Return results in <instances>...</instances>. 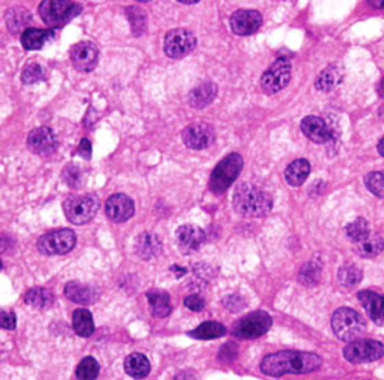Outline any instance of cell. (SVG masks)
Listing matches in <instances>:
<instances>
[{
    "mask_svg": "<svg viewBox=\"0 0 384 380\" xmlns=\"http://www.w3.org/2000/svg\"><path fill=\"white\" fill-rule=\"evenodd\" d=\"M82 12V6L69 0H44L39 5V15L47 26L59 27Z\"/></svg>",
    "mask_w": 384,
    "mask_h": 380,
    "instance_id": "obj_5",
    "label": "cell"
},
{
    "mask_svg": "<svg viewBox=\"0 0 384 380\" xmlns=\"http://www.w3.org/2000/svg\"><path fill=\"white\" fill-rule=\"evenodd\" d=\"M379 93L381 98H384V78L380 81V84H379Z\"/></svg>",
    "mask_w": 384,
    "mask_h": 380,
    "instance_id": "obj_44",
    "label": "cell"
},
{
    "mask_svg": "<svg viewBox=\"0 0 384 380\" xmlns=\"http://www.w3.org/2000/svg\"><path fill=\"white\" fill-rule=\"evenodd\" d=\"M227 333V329L218 322H204L191 333V337L198 338V340H212V338H219Z\"/></svg>",
    "mask_w": 384,
    "mask_h": 380,
    "instance_id": "obj_32",
    "label": "cell"
},
{
    "mask_svg": "<svg viewBox=\"0 0 384 380\" xmlns=\"http://www.w3.org/2000/svg\"><path fill=\"white\" fill-rule=\"evenodd\" d=\"M311 173V165L307 159H298L291 162L290 165L285 168V181L293 186V188H299L305 180L308 179V175Z\"/></svg>",
    "mask_w": 384,
    "mask_h": 380,
    "instance_id": "obj_22",
    "label": "cell"
},
{
    "mask_svg": "<svg viewBox=\"0 0 384 380\" xmlns=\"http://www.w3.org/2000/svg\"><path fill=\"white\" fill-rule=\"evenodd\" d=\"M384 249V241L379 233L370 232L365 238L355 242V252L362 257H375L379 256Z\"/></svg>",
    "mask_w": 384,
    "mask_h": 380,
    "instance_id": "obj_23",
    "label": "cell"
},
{
    "mask_svg": "<svg viewBox=\"0 0 384 380\" xmlns=\"http://www.w3.org/2000/svg\"><path fill=\"white\" fill-rule=\"evenodd\" d=\"M197 45V38L188 29H173L164 39V53L170 59H182L192 53Z\"/></svg>",
    "mask_w": 384,
    "mask_h": 380,
    "instance_id": "obj_10",
    "label": "cell"
},
{
    "mask_svg": "<svg viewBox=\"0 0 384 380\" xmlns=\"http://www.w3.org/2000/svg\"><path fill=\"white\" fill-rule=\"evenodd\" d=\"M125 371L134 379H143L149 375L150 362L141 353H131L125 359Z\"/></svg>",
    "mask_w": 384,
    "mask_h": 380,
    "instance_id": "obj_26",
    "label": "cell"
},
{
    "mask_svg": "<svg viewBox=\"0 0 384 380\" xmlns=\"http://www.w3.org/2000/svg\"><path fill=\"white\" fill-rule=\"evenodd\" d=\"M180 3H183V5H195L197 0H195V2H180Z\"/></svg>",
    "mask_w": 384,
    "mask_h": 380,
    "instance_id": "obj_46",
    "label": "cell"
},
{
    "mask_svg": "<svg viewBox=\"0 0 384 380\" xmlns=\"http://www.w3.org/2000/svg\"><path fill=\"white\" fill-rule=\"evenodd\" d=\"M185 305L188 307L189 310L192 312H200V310H203L204 309V300L202 296H198V295H189L188 298H185Z\"/></svg>",
    "mask_w": 384,
    "mask_h": 380,
    "instance_id": "obj_40",
    "label": "cell"
},
{
    "mask_svg": "<svg viewBox=\"0 0 384 380\" xmlns=\"http://www.w3.org/2000/svg\"><path fill=\"white\" fill-rule=\"evenodd\" d=\"M147 301L150 304L152 314L155 318H167L171 312L170 295L164 290H150L147 294Z\"/></svg>",
    "mask_w": 384,
    "mask_h": 380,
    "instance_id": "obj_25",
    "label": "cell"
},
{
    "mask_svg": "<svg viewBox=\"0 0 384 380\" xmlns=\"http://www.w3.org/2000/svg\"><path fill=\"white\" fill-rule=\"evenodd\" d=\"M206 241V233L195 225H182L176 231V244L183 255H192L200 250Z\"/></svg>",
    "mask_w": 384,
    "mask_h": 380,
    "instance_id": "obj_13",
    "label": "cell"
},
{
    "mask_svg": "<svg viewBox=\"0 0 384 380\" xmlns=\"http://www.w3.org/2000/svg\"><path fill=\"white\" fill-rule=\"evenodd\" d=\"M342 72L338 66H327L324 71L320 72V75L315 79V88L320 92H331L341 83Z\"/></svg>",
    "mask_w": 384,
    "mask_h": 380,
    "instance_id": "obj_27",
    "label": "cell"
},
{
    "mask_svg": "<svg viewBox=\"0 0 384 380\" xmlns=\"http://www.w3.org/2000/svg\"><path fill=\"white\" fill-rule=\"evenodd\" d=\"M384 346L375 340H360L353 342L344 349V357L353 364L371 362L383 358Z\"/></svg>",
    "mask_w": 384,
    "mask_h": 380,
    "instance_id": "obj_11",
    "label": "cell"
},
{
    "mask_svg": "<svg viewBox=\"0 0 384 380\" xmlns=\"http://www.w3.org/2000/svg\"><path fill=\"white\" fill-rule=\"evenodd\" d=\"M243 168V159L237 153H231V155L224 157L211 175L209 188L215 195H222L231 184L235 183L237 175L240 174Z\"/></svg>",
    "mask_w": 384,
    "mask_h": 380,
    "instance_id": "obj_4",
    "label": "cell"
},
{
    "mask_svg": "<svg viewBox=\"0 0 384 380\" xmlns=\"http://www.w3.org/2000/svg\"><path fill=\"white\" fill-rule=\"evenodd\" d=\"M99 375V364L95 358H84L77 367V377L80 380H95Z\"/></svg>",
    "mask_w": 384,
    "mask_h": 380,
    "instance_id": "obj_34",
    "label": "cell"
},
{
    "mask_svg": "<svg viewBox=\"0 0 384 380\" xmlns=\"http://www.w3.org/2000/svg\"><path fill=\"white\" fill-rule=\"evenodd\" d=\"M44 77L43 66L38 63H32L29 66L23 71L21 74V81L24 84H34L36 81H39Z\"/></svg>",
    "mask_w": 384,
    "mask_h": 380,
    "instance_id": "obj_38",
    "label": "cell"
},
{
    "mask_svg": "<svg viewBox=\"0 0 384 380\" xmlns=\"http://www.w3.org/2000/svg\"><path fill=\"white\" fill-rule=\"evenodd\" d=\"M63 179H65V181L71 186V188H78V186L83 181V177H82V173H80V169L72 165H69L65 169V173H63Z\"/></svg>",
    "mask_w": 384,
    "mask_h": 380,
    "instance_id": "obj_39",
    "label": "cell"
},
{
    "mask_svg": "<svg viewBox=\"0 0 384 380\" xmlns=\"http://www.w3.org/2000/svg\"><path fill=\"white\" fill-rule=\"evenodd\" d=\"M272 327V318L266 312H254L237 320L231 333L242 340H252L267 333Z\"/></svg>",
    "mask_w": 384,
    "mask_h": 380,
    "instance_id": "obj_7",
    "label": "cell"
},
{
    "mask_svg": "<svg viewBox=\"0 0 384 380\" xmlns=\"http://www.w3.org/2000/svg\"><path fill=\"white\" fill-rule=\"evenodd\" d=\"M99 201L93 195L69 197L63 201V212L67 219L74 225L89 223L98 213Z\"/></svg>",
    "mask_w": 384,
    "mask_h": 380,
    "instance_id": "obj_6",
    "label": "cell"
},
{
    "mask_svg": "<svg viewBox=\"0 0 384 380\" xmlns=\"http://www.w3.org/2000/svg\"><path fill=\"white\" fill-rule=\"evenodd\" d=\"M216 94H218V87H216V84L203 83L197 86L195 88H192L188 96V102L192 108L202 110L209 107V105L215 101Z\"/></svg>",
    "mask_w": 384,
    "mask_h": 380,
    "instance_id": "obj_21",
    "label": "cell"
},
{
    "mask_svg": "<svg viewBox=\"0 0 384 380\" xmlns=\"http://www.w3.org/2000/svg\"><path fill=\"white\" fill-rule=\"evenodd\" d=\"M78 151H80V156H82V157H84V159H91L92 145H91L89 140H86V138H83V140H82V142H80Z\"/></svg>",
    "mask_w": 384,
    "mask_h": 380,
    "instance_id": "obj_42",
    "label": "cell"
},
{
    "mask_svg": "<svg viewBox=\"0 0 384 380\" xmlns=\"http://www.w3.org/2000/svg\"><path fill=\"white\" fill-rule=\"evenodd\" d=\"M24 301L30 307H35V309H48V307L53 305L54 296L51 290L44 288H34L27 290L26 295H24Z\"/></svg>",
    "mask_w": 384,
    "mask_h": 380,
    "instance_id": "obj_30",
    "label": "cell"
},
{
    "mask_svg": "<svg viewBox=\"0 0 384 380\" xmlns=\"http://www.w3.org/2000/svg\"><path fill=\"white\" fill-rule=\"evenodd\" d=\"M77 237L71 229H58L47 232L38 240V250L44 255H65L75 247Z\"/></svg>",
    "mask_w": 384,
    "mask_h": 380,
    "instance_id": "obj_9",
    "label": "cell"
},
{
    "mask_svg": "<svg viewBox=\"0 0 384 380\" xmlns=\"http://www.w3.org/2000/svg\"><path fill=\"white\" fill-rule=\"evenodd\" d=\"M291 79V63L287 58H279L261 75V88L266 94H275L285 88Z\"/></svg>",
    "mask_w": 384,
    "mask_h": 380,
    "instance_id": "obj_8",
    "label": "cell"
},
{
    "mask_svg": "<svg viewBox=\"0 0 384 380\" xmlns=\"http://www.w3.org/2000/svg\"><path fill=\"white\" fill-rule=\"evenodd\" d=\"M65 295L68 300L74 301L77 304H82V305L91 304L95 300L93 289L80 281H69L65 286Z\"/></svg>",
    "mask_w": 384,
    "mask_h": 380,
    "instance_id": "obj_24",
    "label": "cell"
},
{
    "mask_svg": "<svg viewBox=\"0 0 384 380\" xmlns=\"http://www.w3.org/2000/svg\"><path fill=\"white\" fill-rule=\"evenodd\" d=\"M272 205H274V201L269 193L250 183H242L235 190L233 207L240 216L248 219H257V217L269 214Z\"/></svg>",
    "mask_w": 384,
    "mask_h": 380,
    "instance_id": "obj_2",
    "label": "cell"
},
{
    "mask_svg": "<svg viewBox=\"0 0 384 380\" xmlns=\"http://www.w3.org/2000/svg\"><path fill=\"white\" fill-rule=\"evenodd\" d=\"M17 322H15V314L10 312H2L0 314V327L5 329H14Z\"/></svg>",
    "mask_w": 384,
    "mask_h": 380,
    "instance_id": "obj_41",
    "label": "cell"
},
{
    "mask_svg": "<svg viewBox=\"0 0 384 380\" xmlns=\"http://www.w3.org/2000/svg\"><path fill=\"white\" fill-rule=\"evenodd\" d=\"M322 366V358L315 353L281 351L270 353L261 361V371L266 376L281 377L285 375H307Z\"/></svg>",
    "mask_w": 384,
    "mask_h": 380,
    "instance_id": "obj_1",
    "label": "cell"
},
{
    "mask_svg": "<svg viewBox=\"0 0 384 380\" xmlns=\"http://www.w3.org/2000/svg\"><path fill=\"white\" fill-rule=\"evenodd\" d=\"M32 21V15L29 14L27 10L24 8H11L10 11L6 12V24L8 29H10L12 34H19V31L27 30L26 26Z\"/></svg>",
    "mask_w": 384,
    "mask_h": 380,
    "instance_id": "obj_29",
    "label": "cell"
},
{
    "mask_svg": "<svg viewBox=\"0 0 384 380\" xmlns=\"http://www.w3.org/2000/svg\"><path fill=\"white\" fill-rule=\"evenodd\" d=\"M379 153L384 157V136H383V138H381L380 142H379Z\"/></svg>",
    "mask_w": 384,
    "mask_h": 380,
    "instance_id": "obj_43",
    "label": "cell"
},
{
    "mask_svg": "<svg viewBox=\"0 0 384 380\" xmlns=\"http://www.w3.org/2000/svg\"><path fill=\"white\" fill-rule=\"evenodd\" d=\"M370 225L362 217H359L355 222H351L347 225L346 233L350 240H353V242H357L362 238H365L368 233H370Z\"/></svg>",
    "mask_w": 384,
    "mask_h": 380,
    "instance_id": "obj_35",
    "label": "cell"
},
{
    "mask_svg": "<svg viewBox=\"0 0 384 380\" xmlns=\"http://www.w3.org/2000/svg\"><path fill=\"white\" fill-rule=\"evenodd\" d=\"M261 23V14L252 10H239L230 17V27L233 30V34L239 36L255 34L260 29Z\"/></svg>",
    "mask_w": 384,
    "mask_h": 380,
    "instance_id": "obj_15",
    "label": "cell"
},
{
    "mask_svg": "<svg viewBox=\"0 0 384 380\" xmlns=\"http://www.w3.org/2000/svg\"><path fill=\"white\" fill-rule=\"evenodd\" d=\"M365 184L368 190L374 193L375 197L384 199V171L370 173L365 177Z\"/></svg>",
    "mask_w": 384,
    "mask_h": 380,
    "instance_id": "obj_37",
    "label": "cell"
},
{
    "mask_svg": "<svg viewBox=\"0 0 384 380\" xmlns=\"http://www.w3.org/2000/svg\"><path fill=\"white\" fill-rule=\"evenodd\" d=\"M182 140L188 149L204 150L215 142V131L209 123H192L182 134Z\"/></svg>",
    "mask_w": 384,
    "mask_h": 380,
    "instance_id": "obj_12",
    "label": "cell"
},
{
    "mask_svg": "<svg viewBox=\"0 0 384 380\" xmlns=\"http://www.w3.org/2000/svg\"><path fill=\"white\" fill-rule=\"evenodd\" d=\"M359 301L362 303L370 319L377 325H384V296L372 292V290H362L359 292Z\"/></svg>",
    "mask_w": 384,
    "mask_h": 380,
    "instance_id": "obj_20",
    "label": "cell"
},
{
    "mask_svg": "<svg viewBox=\"0 0 384 380\" xmlns=\"http://www.w3.org/2000/svg\"><path fill=\"white\" fill-rule=\"evenodd\" d=\"M135 207L130 197L123 193H115L111 195L106 204V214L113 223H123L130 220L134 216Z\"/></svg>",
    "mask_w": 384,
    "mask_h": 380,
    "instance_id": "obj_16",
    "label": "cell"
},
{
    "mask_svg": "<svg viewBox=\"0 0 384 380\" xmlns=\"http://www.w3.org/2000/svg\"><path fill=\"white\" fill-rule=\"evenodd\" d=\"M72 327L80 337H91L95 331L93 318L89 310L78 309L72 314Z\"/></svg>",
    "mask_w": 384,
    "mask_h": 380,
    "instance_id": "obj_28",
    "label": "cell"
},
{
    "mask_svg": "<svg viewBox=\"0 0 384 380\" xmlns=\"http://www.w3.org/2000/svg\"><path fill=\"white\" fill-rule=\"evenodd\" d=\"M135 252L144 261H150L163 252V242L156 233L143 232L135 240Z\"/></svg>",
    "mask_w": 384,
    "mask_h": 380,
    "instance_id": "obj_19",
    "label": "cell"
},
{
    "mask_svg": "<svg viewBox=\"0 0 384 380\" xmlns=\"http://www.w3.org/2000/svg\"><path fill=\"white\" fill-rule=\"evenodd\" d=\"M302 132L305 134L308 140L315 144H326L332 140L331 127L326 125V121L315 116H308L300 123Z\"/></svg>",
    "mask_w": 384,
    "mask_h": 380,
    "instance_id": "obj_18",
    "label": "cell"
},
{
    "mask_svg": "<svg viewBox=\"0 0 384 380\" xmlns=\"http://www.w3.org/2000/svg\"><path fill=\"white\" fill-rule=\"evenodd\" d=\"M332 329L342 342H356L366 331V322L360 313L348 307L338 309L332 316Z\"/></svg>",
    "mask_w": 384,
    "mask_h": 380,
    "instance_id": "obj_3",
    "label": "cell"
},
{
    "mask_svg": "<svg viewBox=\"0 0 384 380\" xmlns=\"http://www.w3.org/2000/svg\"><path fill=\"white\" fill-rule=\"evenodd\" d=\"M99 59L98 48L92 42H80L72 47L71 62L80 72H91L96 68Z\"/></svg>",
    "mask_w": 384,
    "mask_h": 380,
    "instance_id": "obj_17",
    "label": "cell"
},
{
    "mask_svg": "<svg viewBox=\"0 0 384 380\" xmlns=\"http://www.w3.org/2000/svg\"><path fill=\"white\" fill-rule=\"evenodd\" d=\"M27 147L38 156H50L58 149V138L50 127H36L27 136Z\"/></svg>",
    "mask_w": 384,
    "mask_h": 380,
    "instance_id": "obj_14",
    "label": "cell"
},
{
    "mask_svg": "<svg viewBox=\"0 0 384 380\" xmlns=\"http://www.w3.org/2000/svg\"><path fill=\"white\" fill-rule=\"evenodd\" d=\"M126 15H128V18H130L131 27L135 35H140L144 30H146V14H144L139 6L128 8Z\"/></svg>",
    "mask_w": 384,
    "mask_h": 380,
    "instance_id": "obj_36",
    "label": "cell"
},
{
    "mask_svg": "<svg viewBox=\"0 0 384 380\" xmlns=\"http://www.w3.org/2000/svg\"><path fill=\"white\" fill-rule=\"evenodd\" d=\"M50 31L41 30V29H27L23 31L21 35V44L26 50H39L47 42V39H50Z\"/></svg>",
    "mask_w": 384,
    "mask_h": 380,
    "instance_id": "obj_31",
    "label": "cell"
},
{
    "mask_svg": "<svg viewBox=\"0 0 384 380\" xmlns=\"http://www.w3.org/2000/svg\"><path fill=\"white\" fill-rule=\"evenodd\" d=\"M338 279L342 286L355 288L356 285H359L360 280H362V270H360L357 265L347 264L339 268Z\"/></svg>",
    "mask_w": 384,
    "mask_h": 380,
    "instance_id": "obj_33",
    "label": "cell"
},
{
    "mask_svg": "<svg viewBox=\"0 0 384 380\" xmlns=\"http://www.w3.org/2000/svg\"><path fill=\"white\" fill-rule=\"evenodd\" d=\"M370 5L377 6L379 10H384V2H370Z\"/></svg>",
    "mask_w": 384,
    "mask_h": 380,
    "instance_id": "obj_45",
    "label": "cell"
}]
</instances>
